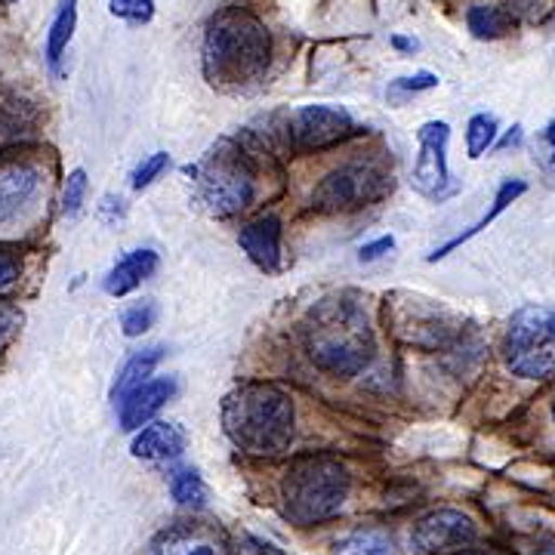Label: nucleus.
Masks as SVG:
<instances>
[{"mask_svg": "<svg viewBox=\"0 0 555 555\" xmlns=\"http://www.w3.org/2000/svg\"><path fill=\"white\" fill-rule=\"evenodd\" d=\"M302 343L318 371L331 377H356L377 352L371 315L356 294L318 299L302 321Z\"/></svg>", "mask_w": 555, "mask_h": 555, "instance_id": "1", "label": "nucleus"}, {"mask_svg": "<svg viewBox=\"0 0 555 555\" xmlns=\"http://www.w3.org/2000/svg\"><path fill=\"white\" fill-rule=\"evenodd\" d=\"M40 189H43V173L35 160H0V225L20 222L40 198Z\"/></svg>", "mask_w": 555, "mask_h": 555, "instance_id": "12", "label": "nucleus"}, {"mask_svg": "<svg viewBox=\"0 0 555 555\" xmlns=\"http://www.w3.org/2000/svg\"><path fill=\"white\" fill-rule=\"evenodd\" d=\"M185 173L192 177L201 201L214 217H238L241 210L250 207L257 192V177L250 160L244 158L235 142L222 139L217 142L198 164H189Z\"/></svg>", "mask_w": 555, "mask_h": 555, "instance_id": "5", "label": "nucleus"}, {"mask_svg": "<svg viewBox=\"0 0 555 555\" xmlns=\"http://www.w3.org/2000/svg\"><path fill=\"white\" fill-rule=\"evenodd\" d=\"M108 10L118 20L142 25V22H149L155 16V0H108Z\"/></svg>", "mask_w": 555, "mask_h": 555, "instance_id": "26", "label": "nucleus"}, {"mask_svg": "<svg viewBox=\"0 0 555 555\" xmlns=\"http://www.w3.org/2000/svg\"><path fill=\"white\" fill-rule=\"evenodd\" d=\"M448 142L451 127L444 120H429L416 130V160L411 170V185L426 198H441L448 192Z\"/></svg>", "mask_w": 555, "mask_h": 555, "instance_id": "8", "label": "nucleus"}, {"mask_svg": "<svg viewBox=\"0 0 555 555\" xmlns=\"http://www.w3.org/2000/svg\"><path fill=\"white\" fill-rule=\"evenodd\" d=\"M392 192V173L377 164H346L331 170L312 192V207L324 214H349L367 204H377Z\"/></svg>", "mask_w": 555, "mask_h": 555, "instance_id": "7", "label": "nucleus"}, {"mask_svg": "<svg viewBox=\"0 0 555 555\" xmlns=\"http://www.w3.org/2000/svg\"><path fill=\"white\" fill-rule=\"evenodd\" d=\"M20 272H22V259L16 257L13 250L0 247V291L13 287V284L20 281Z\"/></svg>", "mask_w": 555, "mask_h": 555, "instance_id": "30", "label": "nucleus"}, {"mask_svg": "<svg viewBox=\"0 0 555 555\" xmlns=\"http://www.w3.org/2000/svg\"><path fill=\"white\" fill-rule=\"evenodd\" d=\"M87 173L83 170H72L68 182H65V195H62V214L65 217H78L83 198H87Z\"/></svg>", "mask_w": 555, "mask_h": 555, "instance_id": "27", "label": "nucleus"}, {"mask_svg": "<svg viewBox=\"0 0 555 555\" xmlns=\"http://www.w3.org/2000/svg\"><path fill=\"white\" fill-rule=\"evenodd\" d=\"M158 269V254L155 250H130L127 257L115 262V269L105 275V294L112 297H127L133 294L145 278L155 275Z\"/></svg>", "mask_w": 555, "mask_h": 555, "instance_id": "17", "label": "nucleus"}, {"mask_svg": "<svg viewBox=\"0 0 555 555\" xmlns=\"http://www.w3.org/2000/svg\"><path fill=\"white\" fill-rule=\"evenodd\" d=\"M160 358H164V349L160 346H152V349H139L133 356L127 358V364L118 371V377H115V386H112V398L115 401H124V398L130 396L133 389H139L142 383H149L152 377V371L160 364Z\"/></svg>", "mask_w": 555, "mask_h": 555, "instance_id": "19", "label": "nucleus"}, {"mask_svg": "<svg viewBox=\"0 0 555 555\" xmlns=\"http://www.w3.org/2000/svg\"><path fill=\"white\" fill-rule=\"evenodd\" d=\"M349 469L337 456L306 454L291 463L281 481L284 516L299 528H312L339 516L349 500Z\"/></svg>", "mask_w": 555, "mask_h": 555, "instance_id": "4", "label": "nucleus"}, {"mask_svg": "<svg viewBox=\"0 0 555 555\" xmlns=\"http://www.w3.org/2000/svg\"><path fill=\"white\" fill-rule=\"evenodd\" d=\"M269 28L247 10L232 7L217 13L204 35V75L210 83L241 87L269 68Z\"/></svg>", "mask_w": 555, "mask_h": 555, "instance_id": "3", "label": "nucleus"}, {"mask_svg": "<svg viewBox=\"0 0 555 555\" xmlns=\"http://www.w3.org/2000/svg\"><path fill=\"white\" fill-rule=\"evenodd\" d=\"M173 396H177V383L170 377L142 383L139 389H133L130 396L120 401V429L133 433V429L149 426V420L158 414Z\"/></svg>", "mask_w": 555, "mask_h": 555, "instance_id": "14", "label": "nucleus"}, {"mask_svg": "<svg viewBox=\"0 0 555 555\" xmlns=\"http://www.w3.org/2000/svg\"><path fill=\"white\" fill-rule=\"evenodd\" d=\"M392 321H396L392 331H396L398 337L404 339V343H411V346H420V349L448 346L460 334V327L448 318V312H441L429 299L420 297H404V302H398Z\"/></svg>", "mask_w": 555, "mask_h": 555, "instance_id": "10", "label": "nucleus"}, {"mask_svg": "<svg viewBox=\"0 0 555 555\" xmlns=\"http://www.w3.org/2000/svg\"><path fill=\"white\" fill-rule=\"evenodd\" d=\"M170 494L182 506H201L207 500V488H204V481L195 469H177L170 476Z\"/></svg>", "mask_w": 555, "mask_h": 555, "instance_id": "24", "label": "nucleus"}, {"mask_svg": "<svg viewBox=\"0 0 555 555\" xmlns=\"http://www.w3.org/2000/svg\"><path fill=\"white\" fill-rule=\"evenodd\" d=\"M503 358L509 371L525 379H550L555 374V312L543 306L518 309L506 337Z\"/></svg>", "mask_w": 555, "mask_h": 555, "instance_id": "6", "label": "nucleus"}, {"mask_svg": "<svg viewBox=\"0 0 555 555\" xmlns=\"http://www.w3.org/2000/svg\"><path fill=\"white\" fill-rule=\"evenodd\" d=\"M543 137H546V142L553 145V160H555V124H550V130H546Z\"/></svg>", "mask_w": 555, "mask_h": 555, "instance_id": "34", "label": "nucleus"}, {"mask_svg": "<svg viewBox=\"0 0 555 555\" xmlns=\"http://www.w3.org/2000/svg\"><path fill=\"white\" fill-rule=\"evenodd\" d=\"M518 195H525V182H521V179H509V182H503V185H500V192H496L494 204H491V210H488L485 217L478 219V222H473V225H469L466 232H460L456 238H451L448 244L436 247V250L429 254V262H436V259H444L448 254H451V250H456L460 244H466V241L476 238L478 232H485V229H488V225H491V222H494V219L500 217V214H503V210H506V207H509V204H513Z\"/></svg>", "mask_w": 555, "mask_h": 555, "instance_id": "18", "label": "nucleus"}, {"mask_svg": "<svg viewBox=\"0 0 555 555\" xmlns=\"http://www.w3.org/2000/svg\"><path fill=\"white\" fill-rule=\"evenodd\" d=\"M553 416H555V401H553Z\"/></svg>", "mask_w": 555, "mask_h": 555, "instance_id": "36", "label": "nucleus"}, {"mask_svg": "<svg viewBox=\"0 0 555 555\" xmlns=\"http://www.w3.org/2000/svg\"><path fill=\"white\" fill-rule=\"evenodd\" d=\"M167 167H170V155H167V152H155V155H149V158L142 160L137 170H133V189H137V192L149 189V185H152V182H155Z\"/></svg>", "mask_w": 555, "mask_h": 555, "instance_id": "28", "label": "nucleus"}, {"mask_svg": "<svg viewBox=\"0 0 555 555\" xmlns=\"http://www.w3.org/2000/svg\"><path fill=\"white\" fill-rule=\"evenodd\" d=\"M294 398L275 383H241L222 401V426L241 451L254 456L284 454L294 441Z\"/></svg>", "mask_w": 555, "mask_h": 555, "instance_id": "2", "label": "nucleus"}, {"mask_svg": "<svg viewBox=\"0 0 555 555\" xmlns=\"http://www.w3.org/2000/svg\"><path fill=\"white\" fill-rule=\"evenodd\" d=\"M0 3H16V0H0Z\"/></svg>", "mask_w": 555, "mask_h": 555, "instance_id": "35", "label": "nucleus"}, {"mask_svg": "<svg viewBox=\"0 0 555 555\" xmlns=\"http://www.w3.org/2000/svg\"><path fill=\"white\" fill-rule=\"evenodd\" d=\"M152 555H232V543L210 525H173L155 540Z\"/></svg>", "mask_w": 555, "mask_h": 555, "instance_id": "13", "label": "nucleus"}, {"mask_svg": "<svg viewBox=\"0 0 555 555\" xmlns=\"http://www.w3.org/2000/svg\"><path fill=\"white\" fill-rule=\"evenodd\" d=\"M496 139V118L494 115H473L466 124V152L469 158H481Z\"/></svg>", "mask_w": 555, "mask_h": 555, "instance_id": "23", "label": "nucleus"}, {"mask_svg": "<svg viewBox=\"0 0 555 555\" xmlns=\"http://www.w3.org/2000/svg\"><path fill=\"white\" fill-rule=\"evenodd\" d=\"M185 441L189 438L177 423H149L145 429H139L130 451L139 460H177L185 451Z\"/></svg>", "mask_w": 555, "mask_h": 555, "instance_id": "16", "label": "nucleus"}, {"mask_svg": "<svg viewBox=\"0 0 555 555\" xmlns=\"http://www.w3.org/2000/svg\"><path fill=\"white\" fill-rule=\"evenodd\" d=\"M337 555H396V543L383 531H356L339 540Z\"/></svg>", "mask_w": 555, "mask_h": 555, "instance_id": "22", "label": "nucleus"}, {"mask_svg": "<svg viewBox=\"0 0 555 555\" xmlns=\"http://www.w3.org/2000/svg\"><path fill=\"white\" fill-rule=\"evenodd\" d=\"M75 25H78V0H62L56 16H53V25L47 31V62L53 68H60L62 53L68 50L72 35H75Z\"/></svg>", "mask_w": 555, "mask_h": 555, "instance_id": "21", "label": "nucleus"}, {"mask_svg": "<svg viewBox=\"0 0 555 555\" xmlns=\"http://www.w3.org/2000/svg\"><path fill=\"white\" fill-rule=\"evenodd\" d=\"M155 318H158V306L155 302H137V306H130L120 315V327H124L127 337H139V334H145L155 324Z\"/></svg>", "mask_w": 555, "mask_h": 555, "instance_id": "25", "label": "nucleus"}, {"mask_svg": "<svg viewBox=\"0 0 555 555\" xmlns=\"http://www.w3.org/2000/svg\"><path fill=\"white\" fill-rule=\"evenodd\" d=\"M287 133L302 152H321V149H331V145H339L349 137H356L358 127L352 115L339 105H306L291 115Z\"/></svg>", "mask_w": 555, "mask_h": 555, "instance_id": "9", "label": "nucleus"}, {"mask_svg": "<svg viewBox=\"0 0 555 555\" xmlns=\"http://www.w3.org/2000/svg\"><path fill=\"white\" fill-rule=\"evenodd\" d=\"M478 540L476 521L456 509H436L416 521L411 546L416 555H448L469 550Z\"/></svg>", "mask_w": 555, "mask_h": 555, "instance_id": "11", "label": "nucleus"}, {"mask_svg": "<svg viewBox=\"0 0 555 555\" xmlns=\"http://www.w3.org/2000/svg\"><path fill=\"white\" fill-rule=\"evenodd\" d=\"M392 247H396V238H389V235H386V238L374 241V244H364L358 257H361V262H371V259H379L383 254H389Z\"/></svg>", "mask_w": 555, "mask_h": 555, "instance_id": "32", "label": "nucleus"}, {"mask_svg": "<svg viewBox=\"0 0 555 555\" xmlns=\"http://www.w3.org/2000/svg\"><path fill=\"white\" fill-rule=\"evenodd\" d=\"M20 324H22L20 309L0 299V352L10 346V339L20 334Z\"/></svg>", "mask_w": 555, "mask_h": 555, "instance_id": "29", "label": "nucleus"}, {"mask_svg": "<svg viewBox=\"0 0 555 555\" xmlns=\"http://www.w3.org/2000/svg\"><path fill=\"white\" fill-rule=\"evenodd\" d=\"M433 87H438V78L436 75H429V72H420V75H414V78H398L396 83H392V96L396 93H420V90H433Z\"/></svg>", "mask_w": 555, "mask_h": 555, "instance_id": "31", "label": "nucleus"}, {"mask_svg": "<svg viewBox=\"0 0 555 555\" xmlns=\"http://www.w3.org/2000/svg\"><path fill=\"white\" fill-rule=\"evenodd\" d=\"M392 47H398V50H416V40H408V38H392Z\"/></svg>", "mask_w": 555, "mask_h": 555, "instance_id": "33", "label": "nucleus"}, {"mask_svg": "<svg viewBox=\"0 0 555 555\" xmlns=\"http://www.w3.org/2000/svg\"><path fill=\"white\" fill-rule=\"evenodd\" d=\"M469 31L481 40H494L516 28V13L506 3H478L466 13Z\"/></svg>", "mask_w": 555, "mask_h": 555, "instance_id": "20", "label": "nucleus"}, {"mask_svg": "<svg viewBox=\"0 0 555 555\" xmlns=\"http://www.w3.org/2000/svg\"><path fill=\"white\" fill-rule=\"evenodd\" d=\"M238 244L262 272L281 269V222L275 217H259L247 222L238 232Z\"/></svg>", "mask_w": 555, "mask_h": 555, "instance_id": "15", "label": "nucleus"}]
</instances>
